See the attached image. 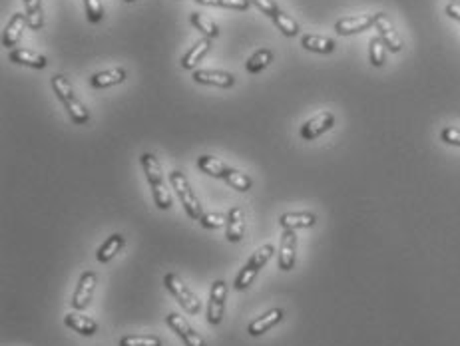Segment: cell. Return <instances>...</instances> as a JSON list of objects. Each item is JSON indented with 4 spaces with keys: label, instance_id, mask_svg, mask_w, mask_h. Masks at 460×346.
<instances>
[{
    "label": "cell",
    "instance_id": "cell-8",
    "mask_svg": "<svg viewBox=\"0 0 460 346\" xmlns=\"http://www.w3.org/2000/svg\"><path fill=\"white\" fill-rule=\"evenodd\" d=\"M166 323H168V327L186 343V346H205L204 338L189 327V323L184 316H180V314H175V312H170V314L166 316Z\"/></svg>",
    "mask_w": 460,
    "mask_h": 346
},
{
    "label": "cell",
    "instance_id": "cell-22",
    "mask_svg": "<svg viewBox=\"0 0 460 346\" xmlns=\"http://www.w3.org/2000/svg\"><path fill=\"white\" fill-rule=\"evenodd\" d=\"M301 46L309 50V52L317 54H331L335 50V40L333 38H327V36H317V34H307L301 38Z\"/></svg>",
    "mask_w": 460,
    "mask_h": 346
},
{
    "label": "cell",
    "instance_id": "cell-4",
    "mask_svg": "<svg viewBox=\"0 0 460 346\" xmlns=\"http://www.w3.org/2000/svg\"><path fill=\"white\" fill-rule=\"evenodd\" d=\"M273 253H275V247H273L271 243H267V245H263V247L257 249L256 253L251 255V259L247 261V265L241 269L238 278H236V289H238V291H245V289L253 283L257 273L267 265V261L271 259Z\"/></svg>",
    "mask_w": 460,
    "mask_h": 346
},
{
    "label": "cell",
    "instance_id": "cell-37",
    "mask_svg": "<svg viewBox=\"0 0 460 346\" xmlns=\"http://www.w3.org/2000/svg\"><path fill=\"white\" fill-rule=\"evenodd\" d=\"M446 14L460 22V4H457V2H450V4L446 6Z\"/></svg>",
    "mask_w": 460,
    "mask_h": 346
},
{
    "label": "cell",
    "instance_id": "cell-34",
    "mask_svg": "<svg viewBox=\"0 0 460 346\" xmlns=\"http://www.w3.org/2000/svg\"><path fill=\"white\" fill-rule=\"evenodd\" d=\"M200 223L205 229H220V227L227 225V215H222V213H204Z\"/></svg>",
    "mask_w": 460,
    "mask_h": 346
},
{
    "label": "cell",
    "instance_id": "cell-16",
    "mask_svg": "<svg viewBox=\"0 0 460 346\" xmlns=\"http://www.w3.org/2000/svg\"><path fill=\"white\" fill-rule=\"evenodd\" d=\"M227 241L229 243H239L243 239V233H245V219H243V209L236 205V207L229 209L227 213Z\"/></svg>",
    "mask_w": 460,
    "mask_h": 346
},
{
    "label": "cell",
    "instance_id": "cell-9",
    "mask_svg": "<svg viewBox=\"0 0 460 346\" xmlns=\"http://www.w3.org/2000/svg\"><path fill=\"white\" fill-rule=\"evenodd\" d=\"M96 273H92V271H88L84 273L80 281H78V287H76V291H74V296H72V307H74V311H84L86 307L90 305V301H92V294H94V289H96Z\"/></svg>",
    "mask_w": 460,
    "mask_h": 346
},
{
    "label": "cell",
    "instance_id": "cell-17",
    "mask_svg": "<svg viewBox=\"0 0 460 346\" xmlns=\"http://www.w3.org/2000/svg\"><path fill=\"white\" fill-rule=\"evenodd\" d=\"M281 318H283V311H281V309H271L269 312H265L263 316L251 320L249 327H247V332H249L251 336H261V334H265L269 329H273Z\"/></svg>",
    "mask_w": 460,
    "mask_h": 346
},
{
    "label": "cell",
    "instance_id": "cell-11",
    "mask_svg": "<svg viewBox=\"0 0 460 346\" xmlns=\"http://www.w3.org/2000/svg\"><path fill=\"white\" fill-rule=\"evenodd\" d=\"M295 251H297V235L293 229H283L281 247H279V269L291 271L295 267Z\"/></svg>",
    "mask_w": 460,
    "mask_h": 346
},
{
    "label": "cell",
    "instance_id": "cell-26",
    "mask_svg": "<svg viewBox=\"0 0 460 346\" xmlns=\"http://www.w3.org/2000/svg\"><path fill=\"white\" fill-rule=\"evenodd\" d=\"M271 62H273V52L271 50H267V48H263V50H257V52L247 60L245 70H247L249 74H257V72H261L263 68H267Z\"/></svg>",
    "mask_w": 460,
    "mask_h": 346
},
{
    "label": "cell",
    "instance_id": "cell-2",
    "mask_svg": "<svg viewBox=\"0 0 460 346\" xmlns=\"http://www.w3.org/2000/svg\"><path fill=\"white\" fill-rule=\"evenodd\" d=\"M52 88H54L56 96L60 98V102H62L64 108L68 110L70 118H72L74 123L82 125V123H86V121L90 120V114H88L86 105L76 98V94H74V90L70 86L66 76H62V74L54 76V78H52Z\"/></svg>",
    "mask_w": 460,
    "mask_h": 346
},
{
    "label": "cell",
    "instance_id": "cell-6",
    "mask_svg": "<svg viewBox=\"0 0 460 346\" xmlns=\"http://www.w3.org/2000/svg\"><path fill=\"white\" fill-rule=\"evenodd\" d=\"M225 296H227V285L225 281H215L209 291V305H207V320L209 325H220L225 311Z\"/></svg>",
    "mask_w": 460,
    "mask_h": 346
},
{
    "label": "cell",
    "instance_id": "cell-12",
    "mask_svg": "<svg viewBox=\"0 0 460 346\" xmlns=\"http://www.w3.org/2000/svg\"><path fill=\"white\" fill-rule=\"evenodd\" d=\"M371 26H375V14L341 18V20L335 24V30H337L341 36H349L363 32V30H369Z\"/></svg>",
    "mask_w": 460,
    "mask_h": 346
},
{
    "label": "cell",
    "instance_id": "cell-15",
    "mask_svg": "<svg viewBox=\"0 0 460 346\" xmlns=\"http://www.w3.org/2000/svg\"><path fill=\"white\" fill-rule=\"evenodd\" d=\"M209 48H211V38H207V36H204L202 40H198L191 48H189L188 52H186V56L182 58V68L184 70H193L202 60H204V56L207 52H209Z\"/></svg>",
    "mask_w": 460,
    "mask_h": 346
},
{
    "label": "cell",
    "instance_id": "cell-1",
    "mask_svg": "<svg viewBox=\"0 0 460 346\" xmlns=\"http://www.w3.org/2000/svg\"><path fill=\"white\" fill-rule=\"evenodd\" d=\"M140 161H142L144 173H146V177L150 181V187H152L153 203L160 209H170L171 195L170 190L166 187V179H164V173H162V167H160V161L150 152H146L144 156L140 157Z\"/></svg>",
    "mask_w": 460,
    "mask_h": 346
},
{
    "label": "cell",
    "instance_id": "cell-21",
    "mask_svg": "<svg viewBox=\"0 0 460 346\" xmlns=\"http://www.w3.org/2000/svg\"><path fill=\"white\" fill-rule=\"evenodd\" d=\"M8 58H10V62H15V64H24V66H30V68L36 70L46 68V64H48L44 56L32 52V50H26V48L12 50V52L8 54Z\"/></svg>",
    "mask_w": 460,
    "mask_h": 346
},
{
    "label": "cell",
    "instance_id": "cell-33",
    "mask_svg": "<svg viewBox=\"0 0 460 346\" xmlns=\"http://www.w3.org/2000/svg\"><path fill=\"white\" fill-rule=\"evenodd\" d=\"M119 346H162L157 336H124Z\"/></svg>",
    "mask_w": 460,
    "mask_h": 346
},
{
    "label": "cell",
    "instance_id": "cell-30",
    "mask_svg": "<svg viewBox=\"0 0 460 346\" xmlns=\"http://www.w3.org/2000/svg\"><path fill=\"white\" fill-rule=\"evenodd\" d=\"M198 4L205 6H222V8H231V10H247L251 0H195Z\"/></svg>",
    "mask_w": 460,
    "mask_h": 346
},
{
    "label": "cell",
    "instance_id": "cell-39",
    "mask_svg": "<svg viewBox=\"0 0 460 346\" xmlns=\"http://www.w3.org/2000/svg\"><path fill=\"white\" fill-rule=\"evenodd\" d=\"M452 2H457V4H460V0H452Z\"/></svg>",
    "mask_w": 460,
    "mask_h": 346
},
{
    "label": "cell",
    "instance_id": "cell-35",
    "mask_svg": "<svg viewBox=\"0 0 460 346\" xmlns=\"http://www.w3.org/2000/svg\"><path fill=\"white\" fill-rule=\"evenodd\" d=\"M441 139L448 145H457L460 147V130L459 128H452V125H446L441 132Z\"/></svg>",
    "mask_w": 460,
    "mask_h": 346
},
{
    "label": "cell",
    "instance_id": "cell-29",
    "mask_svg": "<svg viewBox=\"0 0 460 346\" xmlns=\"http://www.w3.org/2000/svg\"><path fill=\"white\" fill-rule=\"evenodd\" d=\"M225 181L233 187V190L241 191V193H245V191L251 190V185H253V181H251V177L249 175H245V173H239V172H233L229 173L227 177H225Z\"/></svg>",
    "mask_w": 460,
    "mask_h": 346
},
{
    "label": "cell",
    "instance_id": "cell-5",
    "mask_svg": "<svg viewBox=\"0 0 460 346\" xmlns=\"http://www.w3.org/2000/svg\"><path fill=\"white\" fill-rule=\"evenodd\" d=\"M164 285H166V289L170 291L173 296H175V301L182 305V309L189 314H198L200 309H202V303L198 301V296L191 293L188 289V285L182 281L180 275H175V273H168L166 277H164Z\"/></svg>",
    "mask_w": 460,
    "mask_h": 346
},
{
    "label": "cell",
    "instance_id": "cell-25",
    "mask_svg": "<svg viewBox=\"0 0 460 346\" xmlns=\"http://www.w3.org/2000/svg\"><path fill=\"white\" fill-rule=\"evenodd\" d=\"M26 6V18H28V26L32 30H40L44 26V17H42V4L40 0H24Z\"/></svg>",
    "mask_w": 460,
    "mask_h": 346
},
{
    "label": "cell",
    "instance_id": "cell-36",
    "mask_svg": "<svg viewBox=\"0 0 460 346\" xmlns=\"http://www.w3.org/2000/svg\"><path fill=\"white\" fill-rule=\"evenodd\" d=\"M253 4H256L257 8L263 12V14H267L269 18H275L281 10L277 8V4H275V0H251Z\"/></svg>",
    "mask_w": 460,
    "mask_h": 346
},
{
    "label": "cell",
    "instance_id": "cell-32",
    "mask_svg": "<svg viewBox=\"0 0 460 346\" xmlns=\"http://www.w3.org/2000/svg\"><path fill=\"white\" fill-rule=\"evenodd\" d=\"M86 6V17L92 24H98L104 18V6L102 0H84Z\"/></svg>",
    "mask_w": 460,
    "mask_h": 346
},
{
    "label": "cell",
    "instance_id": "cell-24",
    "mask_svg": "<svg viewBox=\"0 0 460 346\" xmlns=\"http://www.w3.org/2000/svg\"><path fill=\"white\" fill-rule=\"evenodd\" d=\"M122 247H124V235L114 233L112 237H108V239L100 245V249H98V255H96V257H98L100 263H110V261L114 259L119 251H122Z\"/></svg>",
    "mask_w": 460,
    "mask_h": 346
},
{
    "label": "cell",
    "instance_id": "cell-13",
    "mask_svg": "<svg viewBox=\"0 0 460 346\" xmlns=\"http://www.w3.org/2000/svg\"><path fill=\"white\" fill-rule=\"evenodd\" d=\"M193 80L198 84H205V86H218V88H231L236 84V78L227 72H220V70H195L193 72Z\"/></svg>",
    "mask_w": 460,
    "mask_h": 346
},
{
    "label": "cell",
    "instance_id": "cell-20",
    "mask_svg": "<svg viewBox=\"0 0 460 346\" xmlns=\"http://www.w3.org/2000/svg\"><path fill=\"white\" fill-rule=\"evenodd\" d=\"M198 170L207 173V175H211V177H218V179H225L229 173L233 172L231 167H227V165L223 163L222 159H218V157L213 156L198 157Z\"/></svg>",
    "mask_w": 460,
    "mask_h": 346
},
{
    "label": "cell",
    "instance_id": "cell-27",
    "mask_svg": "<svg viewBox=\"0 0 460 346\" xmlns=\"http://www.w3.org/2000/svg\"><path fill=\"white\" fill-rule=\"evenodd\" d=\"M369 56H371V64L381 68L385 64V56H387V46L383 42L381 36H375L369 44Z\"/></svg>",
    "mask_w": 460,
    "mask_h": 346
},
{
    "label": "cell",
    "instance_id": "cell-19",
    "mask_svg": "<svg viewBox=\"0 0 460 346\" xmlns=\"http://www.w3.org/2000/svg\"><path fill=\"white\" fill-rule=\"evenodd\" d=\"M317 223V217L309 211H301V213H283L279 219V225L283 229H309Z\"/></svg>",
    "mask_w": 460,
    "mask_h": 346
},
{
    "label": "cell",
    "instance_id": "cell-3",
    "mask_svg": "<svg viewBox=\"0 0 460 346\" xmlns=\"http://www.w3.org/2000/svg\"><path fill=\"white\" fill-rule=\"evenodd\" d=\"M170 183L171 187L175 190V193H178V197H180V201H182V205L186 209L189 219L200 221L202 215H204V211H202V205L198 203V197H195L193 191H191L188 177H186L182 172L175 170V172L170 173Z\"/></svg>",
    "mask_w": 460,
    "mask_h": 346
},
{
    "label": "cell",
    "instance_id": "cell-38",
    "mask_svg": "<svg viewBox=\"0 0 460 346\" xmlns=\"http://www.w3.org/2000/svg\"><path fill=\"white\" fill-rule=\"evenodd\" d=\"M124 2H128V4H132V2H136V0H124Z\"/></svg>",
    "mask_w": 460,
    "mask_h": 346
},
{
    "label": "cell",
    "instance_id": "cell-23",
    "mask_svg": "<svg viewBox=\"0 0 460 346\" xmlns=\"http://www.w3.org/2000/svg\"><path fill=\"white\" fill-rule=\"evenodd\" d=\"M124 80H126V70L112 68V70H106V72L94 74L92 80H90V84L100 90V88H110V86H116V84H122Z\"/></svg>",
    "mask_w": 460,
    "mask_h": 346
},
{
    "label": "cell",
    "instance_id": "cell-14",
    "mask_svg": "<svg viewBox=\"0 0 460 346\" xmlns=\"http://www.w3.org/2000/svg\"><path fill=\"white\" fill-rule=\"evenodd\" d=\"M28 24V18L26 14H22V12H18L15 17L10 18V22L6 24V28H4V34H2V44L6 46V48H12V46H17L18 42H20V38H22V30H24V26Z\"/></svg>",
    "mask_w": 460,
    "mask_h": 346
},
{
    "label": "cell",
    "instance_id": "cell-31",
    "mask_svg": "<svg viewBox=\"0 0 460 346\" xmlns=\"http://www.w3.org/2000/svg\"><path fill=\"white\" fill-rule=\"evenodd\" d=\"M273 22L277 24V28L283 32L285 36H297L299 34V24L293 20V18H289L287 14H283V12H279L277 17L273 18Z\"/></svg>",
    "mask_w": 460,
    "mask_h": 346
},
{
    "label": "cell",
    "instance_id": "cell-7",
    "mask_svg": "<svg viewBox=\"0 0 460 346\" xmlns=\"http://www.w3.org/2000/svg\"><path fill=\"white\" fill-rule=\"evenodd\" d=\"M335 123V116L331 112H319L317 116H313L311 120H307L303 125H301V138L305 141H313L319 136H323L325 132H329Z\"/></svg>",
    "mask_w": 460,
    "mask_h": 346
},
{
    "label": "cell",
    "instance_id": "cell-28",
    "mask_svg": "<svg viewBox=\"0 0 460 346\" xmlns=\"http://www.w3.org/2000/svg\"><path fill=\"white\" fill-rule=\"evenodd\" d=\"M191 24L198 28V30H202L207 38H215V36L220 34V28H218V24L213 22V20H209L204 14H191Z\"/></svg>",
    "mask_w": 460,
    "mask_h": 346
},
{
    "label": "cell",
    "instance_id": "cell-18",
    "mask_svg": "<svg viewBox=\"0 0 460 346\" xmlns=\"http://www.w3.org/2000/svg\"><path fill=\"white\" fill-rule=\"evenodd\" d=\"M64 325L72 330H76V332H80V334H84V336H92V334L98 332V323L92 320L86 314H80V312H68L64 316Z\"/></svg>",
    "mask_w": 460,
    "mask_h": 346
},
{
    "label": "cell",
    "instance_id": "cell-10",
    "mask_svg": "<svg viewBox=\"0 0 460 346\" xmlns=\"http://www.w3.org/2000/svg\"><path fill=\"white\" fill-rule=\"evenodd\" d=\"M375 28L378 30V36L383 38L385 46L391 52H401L403 50V38L394 30V26H392V22L389 20L387 14H383V12L375 14Z\"/></svg>",
    "mask_w": 460,
    "mask_h": 346
}]
</instances>
